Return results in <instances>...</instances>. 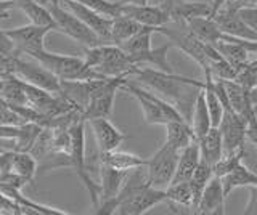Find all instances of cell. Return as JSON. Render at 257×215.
<instances>
[{
    "instance_id": "1",
    "label": "cell",
    "mask_w": 257,
    "mask_h": 215,
    "mask_svg": "<svg viewBox=\"0 0 257 215\" xmlns=\"http://www.w3.org/2000/svg\"><path fill=\"white\" fill-rule=\"evenodd\" d=\"M166 201V191L151 186L143 167L127 172V177L116 196L119 215H142Z\"/></svg>"
},
{
    "instance_id": "2",
    "label": "cell",
    "mask_w": 257,
    "mask_h": 215,
    "mask_svg": "<svg viewBox=\"0 0 257 215\" xmlns=\"http://www.w3.org/2000/svg\"><path fill=\"white\" fill-rule=\"evenodd\" d=\"M132 76L139 77V81H142L145 85H148L150 89L161 93L164 98L172 100L175 106H187V105L193 106V103H195V98L191 95L193 89H203V82L196 81V79L179 76L175 73L169 74L164 73V71L153 69V68L135 66Z\"/></svg>"
},
{
    "instance_id": "3",
    "label": "cell",
    "mask_w": 257,
    "mask_h": 215,
    "mask_svg": "<svg viewBox=\"0 0 257 215\" xmlns=\"http://www.w3.org/2000/svg\"><path fill=\"white\" fill-rule=\"evenodd\" d=\"M84 61L93 71L104 77L128 76L134 74L135 65L128 58V55L114 44H98L95 47H85Z\"/></svg>"
},
{
    "instance_id": "4",
    "label": "cell",
    "mask_w": 257,
    "mask_h": 215,
    "mask_svg": "<svg viewBox=\"0 0 257 215\" xmlns=\"http://www.w3.org/2000/svg\"><path fill=\"white\" fill-rule=\"evenodd\" d=\"M31 58L39 61L60 81H90V79H103L84 61V58L72 57V55H60L47 50H40L29 55Z\"/></svg>"
},
{
    "instance_id": "5",
    "label": "cell",
    "mask_w": 257,
    "mask_h": 215,
    "mask_svg": "<svg viewBox=\"0 0 257 215\" xmlns=\"http://www.w3.org/2000/svg\"><path fill=\"white\" fill-rule=\"evenodd\" d=\"M177 25H179V28H174V29L167 26L155 28V33L166 36L169 41H171L172 47H177V49H180L183 53H187L191 60H195L198 65L203 68V71H209L211 61L222 58L214 45L199 41L198 37H195L190 33L185 25H180V23H177Z\"/></svg>"
},
{
    "instance_id": "6",
    "label": "cell",
    "mask_w": 257,
    "mask_h": 215,
    "mask_svg": "<svg viewBox=\"0 0 257 215\" xmlns=\"http://www.w3.org/2000/svg\"><path fill=\"white\" fill-rule=\"evenodd\" d=\"M122 89L127 90L128 93H132L137 98L143 111L145 122L150 125H166L171 121H182V119H185V116L177 109L174 103H169L166 98L158 97V95L132 84L128 79Z\"/></svg>"
},
{
    "instance_id": "7",
    "label": "cell",
    "mask_w": 257,
    "mask_h": 215,
    "mask_svg": "<svg viewBox=\"0 0 257 215\" xmlns=\"http://www.w3.org/2000/svg\"><path fill=\"white\" fill-rule=\"evenodd\" d=\"M44 4L48 12H50L52 18L55 21V29L68 36L72 41L82 44L85 47H95L98 44H103L101 39L96 36L93 31L85 26L77 17H74L69 10H64L60 5V0H39Z\"/></svg>"
},
{
    "instance_id": "8",
    "label": "cell",
    "mask_w": 257,
    "mask_h": 215,
    "mask_svg": "<svg viewBox=\"0 0 257 215\" xmlns=\"http://www.w3.org/2000/svg\"><path fill=\"white\" fill-rule=\"evenodd\" d=\"M85 121L74 122L69 127L71 133V148H69V167L77 173V177L82 180L85 185L88 194H90L93 207L98 205V196H100V186L98 183H95L92 177L87 172L85 167Z\"/></svg>"
},
{
    "instance_id": "9",
    "label": "cell",
    "mask_w": 257,
    "mask_h": 215,
    "mask_svg": "<svg viewBox=\"0 0 257 215\" xmlns=\"http://www.w3.org/2000/svg\"><path fill=\"white\" fill-rule=\"evenodd\" d=\"M127 79L128 76L125 74L103 79L101 84L92 92L90 98H88L87 105L82 111L84 121H88V119L93 117H111L116 95L124 87Z\"/></svg>"
},
{
    "instance_id": "10",
    "label": "cell",
    "mask_w": 257,
    "mask_h": 215,
    "mask_svg": "<svg viewBox=\"0 0 257 215\" xmlns=\"http://www.w3.org/2000/svg\"><path fill=\"white\" fill-rule=\"evenodd\" d=\"M179 149L164 143L155 154L147 159L143 169L147 172V178L151 186L164 189L166 186L171 185L175 173L177 161H179Z\"/></svg>"
},
{
    "instance_id": "11",
    "label": "cell",
    "mask_w": 257,
    "mask_h": 215,
    "mask_svg": "<svg viewBox=\"0 0 257 215\" xmlns=\"http://www.w3.org/2000/svg\"><path fill=\"white\" fill-rule=\"evenodd\" d=\"M8 69H10V73L18 76L24 82L39 87V89H44L50 93L60 95L61 81L55 74H52L47 68L40 65L39 61L31 63L26 60H21L20 55H15V57H10Z\"/></svg>"
},
{
    "instance_id": "12",
    "label": "cell",
    "mask_w": 257,
    "mask_h": 215,
    "mask_svg": "<svg viewBox=\"0 0 257 215\" xmlns=\"http://www.w3.org/2000/svg\"><path fill=\"white\" fill-rule=\"evenodd\" d=\"M50 28L39 26V25H28L13 29H7V34L13 41L18 55H32L36 52L45 50V39L50 33Z\"/></svg>"
},
{
    "instance_id": "13",
    "label": "cell",
    "mask_w": 257,
    "mask_h": 215,
    "mask_svg": "<svg viewBox=\"0 0 257 215\" xmlns=\"http://www.w3.org/2000/svg\"><path fill=\"white\" fill-rule=\"evenodd\" d=\"M222 135L223 154L241 149L246 140V121L231 109H223L220 124L217 125Z\"/></svg>"
},
{
    "instance_id": "14",
    "label": "cell",
    "mask_w": 257,
    "mask_h": 215,
    "mask_svg": "<svg viewBox=\"0 0 257 215\" xmlns=\"http://www.w3.org/2000/svg\"><path fill=\"white\" fill-rule=\"evenodd\" d=\"M120 15H124L127 18H132L142 26H150V28H159V26H167L169 23H172L171 15L166 10L163 4L159 5H132V4H120Z\"/></svg>"
},
{
    "instance_id": "15",
    "label": "cell",
    "mask_w": 257,
    "mask_h": 215,
    "mask_svg": "<svg viewBox=\"0 0 257 215\" xmlns=\"http://www.w3.org/2000/svg\"><path fill=\"white\" fill-rule=\"evenodd\" d=\"M87 122L93 132L96 148H98V154L117 149L120 146V143L125 140V133L120 132L117 127L109 121V117H93V119H88Z\"/></svg>"
},
{
    "instance_id": "16",
    "label": "cell",
    "mask_w": 257,
    "mask_h": 215,
    "mask_svg": "<svg viewBox=\"0 0 257 215\" xmlns=\"http://www.w3.org/2000/svg\"><path fill=\"white\" fill-rule=\"evenodd\" d=\"M61 4H64V7L77 17L80 21L84 23L85 26L90 28L93 33L101 39L103 44H108V39H109V28H111V18H106L100 15L98 12H95L88 7L74 2V0H60Z\"/></svg>"
},
{
    "instance_id": "17",
    "label": "cell",
    "mask_w": 257,
    "mask_h": 215,
    "mask_svg": "<svg viewBox=\"0 0 257 215\" xmlns=\"http://www.w3.org/2000/svg\"><path fill=\"white\" fill-rule=\"evenodd\" d=\"M214 21L217 23V26L220 28L223 34H228L233 37H239V39H251V41H257V34L252 29H249L243 20L238 17V10L233 9L230 5H222L219 10L215 12Z\"/></svg>"
},
{
    "instance_id": "18",
    "label": "cell",
    "mask_w": 257,
    "mask_h": 215,
    "mask_svg": "<svg viewBox=\"0 0 257 215\" xmlns=\"http://www.w3.org/2000/svg\"><path fill=\"white\" fill-rule=\"evenodd\" d=\"M225 197L222 178L214 175V177L207 181L206 188L203 189V194L199 197V202L195 213L201 215H222L225 213Z\"/></svg>"
},
{
    "instance_id": "19",
    "label": "cell",
    "mask_w": 257,
    "mask_h": 215,
    "mask_svg": "<svg viewBox=\"0 0 257 215\" xmlns=\"http://www.w3.org/2000/svg\"><path fill=\"white\" fill-rule=\"evenodd\" d=\"M42 125L36 122H23L18 125H0V138L12 140L15 151H28L34 145Z\"/></svg>"
},
{
    "instance_id": "20",
    "label": "cell",
    "mask_w": 257,
    "mask_h": 215,
    "mask_svg": "<svg viewBox=\"0 0 257 215\" xmlns=\"http://www.w3.org/2000/svg\"><path fill=\"white\" fill-rule=\"evenodd\" d=\"M220 81L223 82L225 92H227L230 109L239 114L247 124V121H251L252 117L257 116L255 108L251 101V90L244 89L243 85H239L235 81H223V79H220Z\"/></svg>"
},
{
    "instance_id": "21",
    "label": "cell",
    "mask_w": 257,
    "mask_h": 215,
    "mask_svg": "<svg viewBox=\"0 0 257 215\" xmlns=\"http://www.w3.org/2000/svg\"><path fill=\"white\" fill-rule=\"evenodd\" d=\"M127 177L125 170H117L106 164H100V196H98V204L106 202L116 199L119 194L120 186ZM96 209V207H95Z\"/></svg>"
},
{
    "instance_id": "22",
    "label": "cell",
    "mask_w": 257,
    "mask_h": 215,
    "mask_svg": "<svg viewBox=\"0 0 257 215\" xmlns=\"http://www.w3.org/2000/svg\"><path fill=\"white\" fill-rule=\"evenodd\" d=\"M201 161V154H199V145L198 141H193L191 145L187 148H183L179 154V161H177L175 167V173L171 183L175 181H188L191 178L193 172H195L196 165Z\"/></svg>"
},
{
    "instance_id": "23",
    "label": "cell",
    "mask_w": 257,
    "mask_h": 215,
    "mask_svg": "<svg viewBox=\"0 0 257 215\" xmlns=\"http://www.w3.org/2000/svg\"><path fill=\"white\" fill-rule=\"evenodd\" d=\"M185 26L190 31V33L198 37L199 41H203L206 44L214 45L215 42H219L222 39V31L217 26V23L211 17H196L191 18L185 23Z\"/></svg>"
},
{
    "instance_id": "24",
    "label": "cell",
    "mask_w": 257,
    "mask_h": 215,
    "mask_svg": "<svg viewBox=\"0 0 257 215\" xmlns=\"http://www.w3.org/2000/svg\"><path fill=\"white\" fill-rule=\"evenodd\" d=\"M193 141H196L195 132H193L191 125L188 124L187 119L182 121H171L166 124V143L172 148L182 151L191 145Z\"/></svg>"
},
{
    "instance_id": "25",
    "label": "cell",
    "mask_w": 257,
    "mask_h": 215,
    "mask_svg": "<svg viewBox=\"0 0 257 215\" xmlns=\"http://www.w3.org/2000/svg\"><path fill=\"white\" fill-rule=\"evenodd\" d=\"M201 159L209 165H214L223 154V143L219 127H211L203 138L198 140Z\"/></svg>"
},
{
    "instance_id": "26",
    "label": "cell",
    "mask_w": 257,
    "mask_h": 215,
    "mask_svg": "<svg viewBox=\"0 0 257 215\" xmlns=\"http://www.w3.org/2000/svg\"><path fill=\"white\" fill-rule=\"evenodd\" d=\"M215 50L220 53V57L228 61L231 66H235L238 71L244 66V63L247 61V55L249 52L244 49V47H241L238 42H235L231 39V36L228 34H222V39L219 42L214 44Z\"/></svg>"
},
{
    "instance_id": "27",
    "label": "cell",
    "mask_w": 257,
    "mask_h": 215,
    "mask_svg": "<svg viewBox=\"0 0 257 215\" xmlns=\"http://www.w3.org/2000/svg\"><path fill=\"white\" fill-rule=\"evenodd\" d=\"M98 161L100 164H106L112 167V169L128 172L132 169H137V167H143L145 162H147V159L132 154V153H127V151L112 149V151H108V153H100Z\"/></svg>"
},
{
    "instance_id": "28",
    "label": "cell",
    "mask_w": 257,
    "mask_h": 215,
    "mask_svg": "<svg viewBox=\"0 0 257 215\" xmlns=\"http://www.w3.org/2000/svg\"><path fill=\"white\" fill-rule=\"evenodd\" d=\"M172 49V44H166L163 47H158V49H151L143 52L140 55H135V57H131V61L134 63L135 66L140 65H153L156 69L164 71V73L172 74L175 71L172 69L171 63L167 60V52Z\"/></svg>"
},
{
    "instance_id": "29",
    "label": "cell",
    "mask_w": 257,
    "mask_h": 215,
    "mask_svg": "<svg viewBox=\"0 0 257 215\" xmlns=\"http://www.w3.org/2000/svg\"><path fill=\"white\" fill-rule=\"evenodd\" d=\"M190 125H191L193 132H195L196 141L199 138H203L204 135L207 133V130L212 127V124H211V116H209V111H207V105H206V100H204L203 89H199L198 93H196V97H195Z\"/></svg>"
},
{
    "instance_id": "30",
    "label": "cell",
    "mask_w": 257,
    "mask_h": 215,
    "mask_svg": "<svg viewBox=\"0 0 257 215\" xmlns=\"http://www.w3.org/2000/svg\"><path fill=\"white\" fill-rule=\"evenodd\" d=\"M15 7H18V9L26 15L32 25L50 28L52 31L55 29V21L52 18L50 12H48L47 7L44 4H40L39 0H16Z\"/></svg>"
},
{
    "instance_id": "31",
    "label": "cell",
    "mask_w": 257,
    "mask_h": 215,
    "mask_svg": "<svg viewBox=\"0 0 257 215\" xmlns=\"http://www.w3.org/2000/svg\"><path fill=\"white\" fill-rule=\"evenodd\" d=\"M143 26L139 25L132 18H127L124 15H119L116 18H111V28H109V39L108 44L120 45L131 39L134 34H137Z\"/></svg>"
},
{
    "instance_id": "32",
    "label": "cell",
    "mask_w": 257,
    "mask_h": 215,
    "mask_svg": "<svg viewBox=\"0 0 257 215\" xmlns=\"http://www.w3.org/2000/svg\"><path fill=\"white\" fill-rule=\"evenodd\" d=\"M37 159L28 151H15L12 149V172L20 175L29 183L34 180L37 172Z\"/></svg>"
},
{
    "instance_id": "33",
    "label": "cell",
    "mask_w": 257,
    "mask_h": 215,
    "mask_svg": "<svg viewBox=\"0 0 257 215\" xmlns=\"http://www.w3.org/2000/svg\"><path fill=\"white\" fill-rule=\"evenodd\" d=\"M212 177H214L212 165H209L207 162H204L203 159H201L199 164L196 165L195 172H193V175H191V178L188 180L191 191H193V207H191L193 212H196V207H198L201 194H203V189L206 188L207 181Z\"/></svg>"
},
{
    "instance_id": "34",
    "label": "cell",
    "mask_w": 257,
    "mask_h": 215,
    "mask_svg": "<svg viewBox=\"0 0 257 215\" xmlns=\"http://www.w3.org/2000/svg\"><path fill=\"white\" fill-rule=\"evenodd\" d=\"M155 34V28H150V26H143L139 33L134 34L131 39H127L125 42H122L119 47L122 49L128 58L135 57V55H140L143 52H147L151 49V37Z\"/></svg>"
},
{
    "instance_id": "35",
    "label": "cell",
    "mask_w": 257,
    "mask_h": 215,
    "mask_svg": "<svg viewBox=\"0 0 257 215\" xmlns=\"http://www.w3.org/2000/svg\"><path fill=\"white\" fill-rule=\"evenodd\" d=\"M166 191V201H171L174 204H179L191 209L193 207V191L190 186V181H175L164 188Z\"/></svg>"
},
{
    "instance_id": "36",
    "label": "cell",
    "mask_w": 257,
    "mask_h": 215,
    "mask_svg": "<svg viewBox=\"0 0 257 215\" xmlns=\"http://www.w3.org/2000/svg\"><path fill=\"white\" fill-rule=\"evenodd\" d=\"M52 137H53V132L50 127H42V129H40L34 145L29 149V153L37 159V162L42 161V159L52 151Z\"/></svg>"
},
{
    "instance_id": "37",
    "label": "cell",
    "mask_w": 257,
    "mask_h": 215,
    "mask_svg": "<svg viewBox=\"0 0 257 215\" xmlns=\"http://www.w3.org/2000/svg\"><path fill=\"white\" fill-rule=\"evenodd\" d=\"M74 2L82 4L106 18H116L120 15V4L116 0L114 2H111V0H74Z\"/></svg>"
},
{
    "instance_id": "38",
    "label": "cell",
    "mask_w": 257,
    "mask_h": 215,
    "mask_svg": "<svg viewBox=\"0 0 257 215\" xmlns=\"http://www.w3.org/2000/svg\"><path fill=\"white\" fill-rule=\"evenodd\" d=\"M233 81L238 82L239 85H243L247 90H252L257 85V60L246 61L244 66L238 71V74Z\"/></svg>"
},
{
    "instance_id": "39",
    "label": "cell",
    "mask_w": 257,
    "mask_h": 215,
    "mask_svg": "<svg viewBox=\"0 0 257 215\" xmlns=\"http://www.w3.org/2000/svg\"><path fill=\"white\" fill-rule=\"evenodd\" d=\"M23 122L24 119L5 100L0 98V125H18Z\"/></svg>"
},
{
    "instance_id": "40",
    "label": "cell",
    "mask_w": 257,
    "mask_h": 215,
    "mask_svg": "<svg viewBox=\"0 0 257 215\" xmlns=\"http://www.w3.org/2000/svg\"><path fill=\"white\" fill-rule=\"evenodd\" d=\"M238 17L243 20L244 25L257 34V7H241Z\"/></svg>"
},
{
    "instance_id": "41",
    "label": "cell",
    "mask_w": 257,
    "mask_h": 215,
    "mask_svg": "<svg viewBox=\"0 0 257 215\" xmlns=\"http://www.w3.org/2000/svg\"><path fill=\"white\" fill-rule=\"evenodd\" d=\"M0 55L2 57H15V55H18L13 41L4 29H0Z\"/></svg>"
},
{
    "instance_id": "42",
    "label": "cell",
    "mask_w": 257,
    "mask_h": 215,
    "mask_svg": "<svg viewBox=\"0 0 257 215\" xmlns=\"http://www.w3.org/2000/svg\"><path fill=\"white\" fill-rule=\"evenodd\" d=\"M2 213H23V207L18 205L15 201H12L10 197H7L2 191H0V215Z\"/></svg>"
},
{
    "instance_id": "43",
    "label": "cell",
    "mask_w": 257,
    "mask_h": 215,
    "mask_svg": "<svg viewBox=\"0 0 257 215\" xmlns=\"http://www.w3.org/2000/svg\"><path fill=\"white\" fill-rule=\"evenodd\" d=\"M243 213L246 215H257V186H249V201L244 207Z\"/></svg>"
},
{
    "instance_id": "44",
    "label": "cell",
    "mask_w": 257,
    "mask_h": 215,
    "mask_svg": "<svg viewBox=\"0 0 257 215\" xmlns=\"http://www.w3.org/2000/svg\"><path fill=\"white\" fill-rule=\"evenodd\" d=\"M12 172V151L0 153V177Z\"/></svg>"
},
{
    "instance_id": "45",
    "label": "cell",
    "mask_w": 257,
    "mask_h": 215,
    "mask_svg": "<svg viewBox=\"0 0 257 215\" xmlns=\"http://www.w3.org/2000/svg\"><path fill=\"white\" fill-rule=\"evenodd\" d=\"M246 140H249L257 148V116L246 124Z\"/></svg>"
},
{
    "instance_id": "46",
    "label": "cell",
    "mask_w": 257,
    "mask_h": 215,
    "mask_svg": "<svg viewBox=\"0 0 257 215\" xmlns=\"http://www.w3.org/2000/svg\"><path fill=\"white\" fill-rule=\"evenodd\" d=\"M227 5L233 7V9L239 10L241 7H257V0H227ZM223 4V5H225Z\"/></svg>"
},
{
    "instance_id": "47",
    "label": "cell",
    "mask_w": 257,
    "mask_h": 215,
    "mask_svg": "<svg viewBox=\"0 0 257 215\" xmlns=\"http://www.w3.org/2000/svg\"><path fill=\"white\" fill-rule=\"evenodd\" d=\"M13 7H15L13 2H0V18H8Z\"/></svg>"
},
{
    "instance_id": "48",
    "label": "cell",
    "mask_w": 257,
    "mask_h": 215,
    "mask_svg": "<svg viewBox=\"0 0 257 215\" xmlns=\"http://www.w3.org/2000/svg\"><path fill=\"white\" fill-rule=\"evenodd\" d=\"M225 2H227V0H211V10H212L211 12V17H214L215 12L219 10Z\"/></svg>"
},
{
    "instance_id": "49",
    "label": "cell",
    "mask_w": 257,
    "mask_h": 215,
    "mask_svg": "<svg viewBox=\"0 0 257 215\" xmlns=\"http://www.w3.org/2000/svg\"><path fill=\"white\" fill-rule=\"evenodd\" d=\"M116 2L119 4H132V5H143V4H150V0H116Z\"/></svg>"
},
{
    "instance_id": "50",
    "label": "cell",
    "mask_w": 257,
    "mask_h": 215,
    "mask_svg": "<svg viewBox=\"0 0 257 215\" xmlns=\"http://www.w3.org/2000/svg\"><path fill=\"white\" fill-rule=\"evenodd\" d=\"M8 61H10V57H2V55H0V66L5 68L7 71H10L8 69Z\"/></svg>"
},
{
    "instance_id": "51",
    "label": "cell",
    "mask_w": 257,
    "mask_h": 215,
    "mask_svg": "<svg viewBox=\"0 0 257 215\" xmlns=\"http://www.w3.org/2000/svg\"><path fill=\"white\" fill-rule=\"evenodd\" d=\"M187 2H206V4H211V0H187Z\"/></svg>"
},
{
    "instance_id": "52",
    "label": "cell",
    "mask_w": 257,
    "mask_h": 215,
    "mask_svg": "<svg viewBox=\"0 0 257 215\" xmlns=\"http://www.w3.org/2000/svg\"><path fill=\"white\" fill-rule=\"evenodd\" d=\"M0 2H13V4H15L16 0H0Z\"/></svg>"
},
{
    "instance_id": "53",
    "label": "cell",
    "mask_w": 257,
    "mask_h": 215,
    "mask_svg": "<svg viewBox=\"0 0 257 215\" xmlns=\"http://www.w3.org/2000/svg\"><path fill=\"white\" fill-rule=\"evenodd\" d=\"M254 89H257V85H255V87H254Z\"/></svg>"
},
{
    "instance_id": "54",
    "label": "cell",
    "mask_w": 257,
    "mask_h": 215,
    "mask_svg": "<svg viewBox=\"0 0 257 215\" xmlns=\"http://www.w3.org/2000/svg\"><path fill=\"white\" fill-rule=\"evenodd\" d=\"M255 167H257V165H255Z\"/></svg>"
}]
</instances>
